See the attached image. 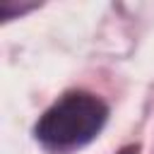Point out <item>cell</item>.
I'll use <instances>...</instances> for the list:
<instances>
[{
	"label": "cell",
	"instance_id": "6da1fadb",
	"mask_svg": "<svg viewBox=\"0 0 154 154\" xmlns=\"http://www.w3.org/2000/svg\"><path fill=\"white\" fill-rule=\"evenodd\" d=\"M106 106L84 91H75L53 103L36 125V137L53 152H70L99 135L106 123Z\"/></svg>",
	"mask_w": 154,
	"mask_h": 154
},
{
	"label": "cell",
	"instance_id": "7a4b0ae2",
	"mask_svg": "<svg viewBox=\"0 0 154 154\" xmlns=\"http://www.w3.org/2000/svg\"><path fill=\"white\" fill-rule=\"evenodd\" d=\"M123 154H130V152H123Z\"/></svg>",
	"mask_w": 154,
	"mask_h": 154
}]
</instances>
